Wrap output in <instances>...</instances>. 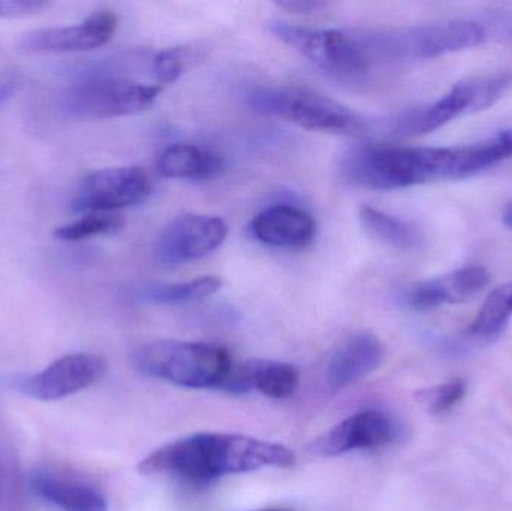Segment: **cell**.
I'll return each instance as SVG.
<instances>
[{
    "label": "cell",
    "mask_w": 512,
    "mask_h": 511,
    "mask_svg": "<svg viewBox=\"0 0 512 511\" xmlns=\"http://www.w3.org/2000/svg\"><path fill=\"white\" fill-rule=\"evenodd\" d=\"M511 158L498 135L468 146L397 147L367 144L343 153L340 179L355 188L391 191L475 176Z\"/></svg>",
    "instance_id": "1"
},
{
    "label": "cell",
    "mask_w": 512,
    "mask_h": 511,
    "mask_svg": "<svg viewBox=\"0 0 512 511\" xmlns=\"http://www.w3.org/2000/svg\"><path fill=\"white\" fill-rule=\"evenodd\" d=\"M295 455L282 444L236 434H198L174 441L138 465L146 476H170L207 483L262 468H291Z\"/></svg>",
    "instance_id": "2"
},
{
    "label": "cell",
    "mask_w": 512,
    "mask_h": 511,
    "mask_svg": "<svg viewBox=\"0 0 512 511\" xmlns=\"http://www.w3.org/2000/svg\"><path fill=\"white\" fill-rule=\"evenodd\" d=\"M486 36L483 24L454 20L423 26L364 30L358 33L357 38L375 65L376 62L436 59L444 54L477 47L483 44Z\"/></svg>",
    "instance_id": "3"
},
{
    "label": "cell",
    "mask_w": 512,
    "mask_h": 511,
    "mask_svg": "<svg viewBox=\"0 0 512 511\" xmlns=\"http://www.w3.org/2000/svg\"><path fill=\"white\" fill-rule=\"evenodd\" d=\"M131 359L141 374L186 389H221L234 368L224 347L203 342H149L138 347Z\"/></svg>",
    "instance_id": "4"
},
{
    "label": "cell",
    "mask_w": 512,
    "mask_h": 511,
    "mask_svg": "<svg viewBox=\"0 0 512 511\" xmlns=\"http://www.w3.org/2000/svg\"><path fill=\"white\" fill-rule=\"evenodd\" d=\"M249 105L265 116L288 120L310 131L366 137L369 120L319 93L294 87H259L248 96Z\"/></svg>",
    "instance_id": "5"
},
{
    "label": "cell",
    "mask_w": 512,
    "mask_h": 511,
    "mask_svg": "<svg viewBox=\"0 0 512 511\" xmlns=\"http://www.w3.org/2000/svg\"><path fill=\"white\" fill-rule=\"evenodd\" d=\"M511 90L512 72L469 78L433 104L394 117L388 125V134L400 138L430 134L459 117L493 107Z\"/></svg>",
    "instance_id": "6"
},
{
    "label": "cell",
    "mask_w": 512,
    "mask_h": 511,
    "mask_svg": "<svg viewBox=\"0 0 512 511\" xmlns=\"http://www.w3.org/2000/svg\"><path fill=\"white\" fill-rule=\"evenodd\" d=\"M270 32L316 68L345 83L364 80L373 66L360 39L352 33L310 29L288 21H273Z\"/></svg>",
    "instance_id": "7"
},
{
    "label": "cell",
    "mask_w": 512,
    "mask_h": 511,
    "mask_svg": "<svg viewBox=\"0 0 512 511\" xmlns=\"http://www.w3.org/2000/svg\"><path fill=\"white\" fill-rule=\"evenodd\" d=\"M161 87L111 75H90L63 96V110L75 119L134 116L155 104Z\"/></svg>",
    "instance_id": "8"
},
{
    "label": "cell",
    "mask_w": 512,
    "mask_h": 511,
    "mask_svg": "<svg viewBox=\"0 0 512 511\" xmlns=\"http://www.w3.org/2000/svg\"><path fill=\"white\" fill-rule=\"evenodd\" d=\"M152 192V180L144 168L117 167L93 171L84 177L72 198L78 213H114L143 203Z\"/></svg>",
    "instance_id": "9"
},
{
    "label": "cell",
    "mask_w": 512,
    "mask_h": 511,
    "mask_svg": "<svg viewBox=\"0 0 512 511\" xmlns=\"http://www.w3.org/2000/svg\"><path fill=\"white\" fill-rule=\"evenodd\" d=\"M227 236L224 219L188 213L165 225L156 240L155 255L164 266H182L212 254Z\"/></svg>",
    "instance_id": "10"
},
{
    "label": "cell",
    "mask_w": 512,
    "mask_h": 511,
    "mask_svg": "<svg viewBox=\"0 0 512 511\" xmlns=\"http://www.w3.org/2000/svg\"><path fill=\"white\" fill-rule=\"evenodd\" d=\"M107 372V363L96 354H68L24 378L20 390L36 401H59L98 383Z\"/></svg>",
    "instance_id": "11"
},
{
    "label": "cell",
    "mask_w": 512,
    "mask_h": 511,
    "mask_svg": "<svg viewBox=\"0 0 512 511\" xmlns=\"http://www.w3.org/2000/svg\"><path fill=\"white\" fill-rule=\"evenodd\" d=\"M117 17L108 9L93 12L83 23L75 26L51 27L24 33L18 48L27 54L80 53L102 47L113 38Z\"/></svg>",
    "instance_id": "12"
},
{
    "label": "cell",
    "mask_w": 512,
    "mask_h": 511,
    "mask_svg": "<svg viewBox=\"0 0 512 511\" xmlns=\"http://www.w3.org/2000/svg\"><path fill=\"white\" fill-rule=\"evenodd\" d=\"M397 437V426L381 411H363L348 417L316 441L315 453L321 456L345 455L354 450H375L388 446Z\"/></svg>",
    "instance_id": "13"
},
{
    "label": "cell",
    "mask_w": 512,
    "mask_h": 511,
    "mask_svg": "<svg viewBox=\"0 0 512 511\" xmlns=\"http://www.w3.org/2000/svg\"><path fill=\"white\" fill-rule=\"evenodd\" d=\"M490 284V273L483 266H468L415 284L408 291V303L417 311H433L445 305H459L475 299Z\"/></svg>",
    "instance_id": "14"
},
{
    "label": "cell",
    "mask_w": 512,
    "mask_h": 511,
    "mask_svg": "<svg viewBox=\"0 0 512 511\" xmlns=\"http://www.w3.org/2000/svg\"><path fill=\"white\" fill-rule=\"evenodd\" d=\"M384 359L385 347L378 336L370 332L354 333L336 348L328 362V386L334 392L345 389L381 368Z\"/></svg>",
    "instance_id": "15"
},
{
    "label": "cell",
    "mask_w": 512,
    "mask_h": 511,
    "mask_svg": "<svg viewBox=\"0 0 512 511\" xmlns=\"http://www.w3.org/2000/svg\"><path fill=\"white\" fill-rule=\"evenodd\" d=\"M300 375L295 366L274 360H249L234 366L221 390L240 395L258 390L271 399H286L294 395Z\"/></svg>",
    "instance_id": "16"
},
{
    "label": "cell",
    "mask_w": 512,
    "mask_h": 511,
    "mask_svg": "<svg viewBox=\"0 0 512 511\" xmlns=\"http://www.w3.org/2000/svg\"><path fill=\"white\" fill-rule=\"evenodd\" d=\"M252 234L264 245L276 248H303L312 242L316 224L298 207L277 204L259 213L252 222Z\"/></svg>",
    "instance_id": "17"
},
{
    "label": "cell",
    "mask_w": 512,
    "mask_h": 511,
    "mask_svg": "<svg viewBox=\"0 0 512 511\" xmlns=\"http://www.w3.org/2000/svg\"><path fill=\"white\" fill-rule=\"evenodd\" d=\"M30 486L42 501L62 511H108L107 498L98 488L72 477L36 470Z\"/></svg>",
    "instance_id": "18"
},
{
    "label": "cell",
    "mask_w": 512,
    "mask_h": 511,
    "mask_svg": "<svg viewBox=\"0 0 512 511\" xmlns=\"http://www.w3.org/2000/svg\"><path fill=\"white\" fill-rule=\"evenodd\" d=\"M222 168L221 156L192 144H173L158 159L159 174L168 179H212Z\"/></svg>",
    "instance_id": "19"
},
{
    "label": "cell",
    "mask_w": 512,
    "mask_h": 511,
    "mask_svg": "<svg viewBox=\"0 0 512 511\" xmlns=\"http://www.w3.org/2000/svg\"><path fill=\"white\" fill-rule=\"evenodd\" d=\"M360 221L370 236L391 248L412 252L426 246V236L420 227L375 207H360Z\"/></svg>",
    "instance_id": "20"
},
{
    "label": "cell",
    "mask_w": 512,
    "mask_h": 511,
    "mask_svg": "<svg viewBox=\"0 0 512 511\" xmlns=\"http://www.w3.org/2000/svg\"><path fill=\"white\" fill-rule=\"evenodd\" d=\"M222 281L216 276H203L188 282L144 288L137 294L138 302L150 305H183L200 302L221 290Z\"/></svg>",
    "instance_id": "21"
},
{
    "label": "cell",
    "mask_w": 512,
    "mask_h": 511,
    "mask_svg": "<svg viewBox=\"0 0 512 511\" xmlns=\"http://www.w3.org/2000/svg\"><path fill=\"white\" fill-rule=\"evenodd\" d=\"M512 317V284L501 285L487 296L469 335L480 341H495L507 329Z\"/></svg>",
    "instance_id": "22"
},
{
    "label": "cell",
    "mask_w": 512,
    "mask_h": 511,
    "mask_svg": "<svg viewBox=\"0 0 512 511\" xmlns=\"http://www.w3.org/2000/svg\"><path fill=\"white\" fill-rule=\"evenodd\" d=\"M122 216L117 213H87L83 218L56 228L54 236L65 242H80L92 237L108 236L122 230Z\"/></svg>",
    "instance_id": "23"
},
{
    "label": "cell",
    "mask_w": 512,
    "mask_h": 511,
    "mask_svg": "<svg viewBox=\"0 0 512 511\" xmlns=\"http://www.w3.org/2000/svg\"><path fill=\"white\" fill-rule=\"evenodd\" d=\"M466 393H468V384L462 378H456L429 392H424V402L429 405V410L433 414H444L463 401Z\"/></svg>",
    "instance_id": "24"
},
{
    "label": "cell",
    "mask_w": 512,
    "mask_h": 511,
    "mask_svg": "<svg viewBox=\"0 0 512 511\" xmlns=\"http://www.w3.org/2000/svg\"><path fill=\"white\" fill-rule=\"evenodd\" d=\"M185 69V50L183 48H168L156 54L153 59V71L161 83H174Z\"/></svg>",
    "instance_id": "25"
},
{
    "label": "cell",
    "mask_w": 512,
    "mask_h": 511,
    "mask_svg": "<svg viewBox=\"0 0 512 511\" xmlns=\"http://www.w3.org/2000/svg\"><path fill=\"white\" fill-rule=\"evenodd\" d=\"M41 0H0V18H21L38 14L47 8Z\"/></svg>",
    "instance_id": "26"
},
{
    "label": "cell",
    "mask_w": 512,
    "mask_h": 511,
    "mask_svg": "<svg viewBox=\"0 0 512 511\" xmlns=\"http://www.w3.org/2000/svg\"><path fill=\"white\" fill-rule=\"evenodd\" d=\"M277 6L294 14H315L327 8L328 3L322 0H282L277 2Z\"/></svg>",
    "instance_id": "27"
},
{
    "label": "cell",
    "mask_w": 512,
    "mask_h": 511,
    "mask_svg": "<svg viewBox=\"0 0 512 511\" xmlns=\"http://www.w3.org/2000/svg\"><path fill=\"white\" fill-rule=\"evenodd\" d=\"M18 86H20V83H18L14 75H0V104L5 102L6 99L11 98V96L17 92Z\"/></svg>",
    "instance_id": "28"
},
{
    "label": "cell",
    "mask_w": 512,
    "mask_h": 511,
    "mask_svg": "<svg viewBox=\"0 0 512 511\" xmlns=\"http://www.w3.org/2000/svg\"><path fill=\"white\" fill-rule=\"evenodd\" d=\"M502 221H504V224L512 230V201L507 207H505L504 213H502Z\"/></svg>",
    "instance_id": "29"
},
{
    "label": "cell",
    "mask_w": 512,
    "mask_h": 511,
    "mask_svg": "<svg viewBox=\"0 0 512 511\" xmlns=\"http://www.w3.org/2000/svg\"><path fill=\"white\" fill-rule=\"evenodd\" d=\"M499 134H501V137L504 138L505 143L508 144V147H510L512 152V128L505 129V131H501Z\"/></svg>",
    "instance_id": "30"
},
{
    "label": "cell",
    "mask_w": 512,
    "mask_h": 511,
    "mask_svg": "<svg viewBox=\"0 0 512 511\" xmlns=\"http://www.w3.org/2000/svg\"><path fill=\"white\" fill-rule=\"evenodd\" d=\"M255 511H294L289 509H264V510H255Z\"/></svg>",
    "instance_id": "31"
}]
</instances>
